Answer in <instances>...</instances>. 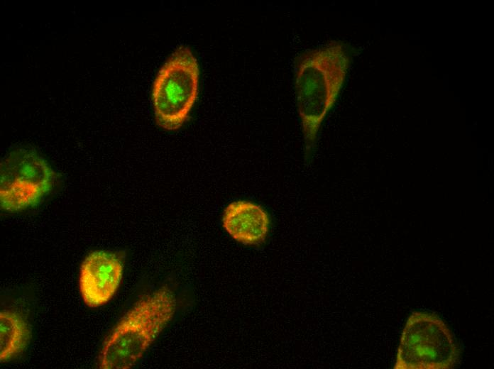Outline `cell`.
<instances>
[{"label": "cell", "instance_id": "4", "mask_svg": "<svg viewBox=\"0 0 494 369\" xmlns=\"http://www.w3.org/2000/svg\"><path fill=\"white\" fill-rule=\"evenodd\" d=\"M197 60L187 46L177 48L161 67L152 87L157 124L168 131L180 128L197 99Z\"/></svg>", "mask_w": 494, "mask_h": 369}, {"label": "cell", "instance_id": "5", "mask_svg": "<svg viewBox=\"0 0 494 369\" xmlns=\"http://www.w3.org/2000/svg\"><path fill=\"white\" fill-rule=\"evenodd\" d=\"M55 172L47 160L30 148L10 151L0 165V204L7 211L38 205L51 192Z\"/></svg>", "mask_w": 494, "mask_h": 369}, {"label": "cell", "instance_id": "3", "mask_svg": "<svg viewBox=\"0 0 494 369\" xmlns=\"http://www.w3.org/2000/svg\"><path fill=\"white\" fill-rule=\"evenodd\" d=\"M456 338L437 314L415 311L400 335L395 369H451L460 360Z\"/></svg>", "mask_w": 494, "mask_h": 369}, {"label": "cell", "instance_id": "1", "mask_svg": "<svg viewBox=\"0 0 494 369\" xmlns=\"http://www.w3.org/2000/svg\"><path fill=\"white\" fill-rule=\"evenodd\" d=\"M351 50L349 44L331 40L304 50L295 59L294 89L306 163L312 161L322 124L344 87Z\"/></svg>", "mask_w": 494, "mask_h": 369}, {"label": "cell", "instance_id": "7", "mask_svg": "<svg viewBox=\"0 0 494 369\" xmlns=\"http://www.w3.org/2000/svg\"><path fill=\"white\" fill-rule=\"evenodd\" d=\"M222 225L237 242L244 245H259L268 236L270 219L260 206L238 200L230 203L225 208Z\"/></svg>", "mask_w": 494, "mask_h": 369}, {"label": "cell", "instance_id": "8", "mask_svg": "<svg viewBox=\"0 0 494 369\" xmlns=\"http://www.w3.org/2000/svg\"><path fill=\"white\" fill-rule=\"evenodd\" d=\"M31 329L25 316L13 309L0 312V360L10 361L26 349Z\"/></svg>", "mask_w": 494, "mask_h": 369}, {"label": "cell", "instance_id": "6", "mask_svg": "<svg viewBox=\"0 0 494 369\" xmlns=\"http://www.w3.org/2000/svg\"><path fill=\"white\" fill-rule=\"evenodd\" d=\"M124 265L115 253L94 250L82 261L79 287L84 304L96 308L106 304L117 292L122 280Z\"/></svg>", "mask_w": 494, "mask_h": 369}, {"label": "cell", "instance_id": "2", "mask_svg": "<svg viewBox=\"0 0 494 369\" xmlns=\"http://www.w3.org/2000/svg\"><path fill=\"white\" fill-rule=\"evenodd\" d=\"M176 309V296L167 285L140 298L104 340L99 368L129 369L136 365L172 319Z\"/></svg>", "mask_w": 494, "mask_h": 369}]
</instances>
